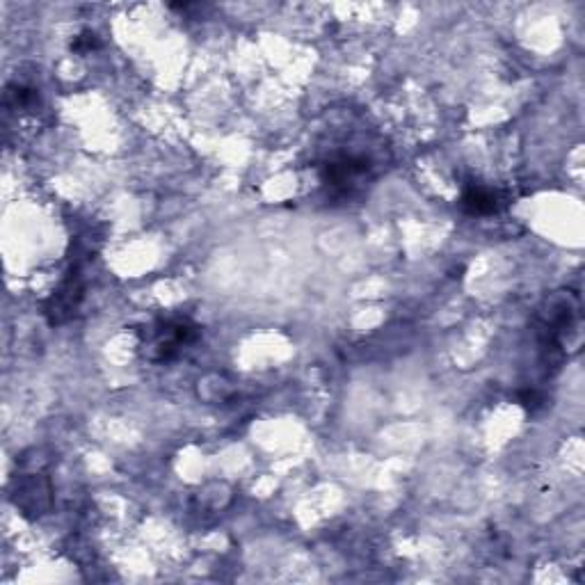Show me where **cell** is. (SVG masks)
<instances>
[{"mask_svg": "<svg viewBox=\"0 0 585 585\" xmlns=\"http://www.w3.org/2000/svg\"><path fill=\"white\" fill-rule=\"evenodd\" d=\"M375 179V163L364 151L339 149L320 165V181L330 190V197L350 202L362 195L366 183Z\"/></svg>", "mask_w": 585, "mask_h": 585, "instance_id": "1", "label": "cell"}, {"mask_svg": "<svg viewBox=\"0 0 585 585\" xmlns=\"http://www.w3.org/2000/svg\"><path fill=\"white\" fill-rule=\"evenodd\" d=\"M199 334H202V330L190 318L158 320L154 334H151V346H154L151 348L154 350L151 359H156V362H170V359L179 357L183 348L195 343Z\"/></svg>", "mask_w": 585, "mask_h": 585, "instance_id": "2", "label": "cell"}, {"mask_svg": "<svg viewBox=\"0 0 585 585\" xmlns=\"http://www.w3.org/2000/svg\"><path fill=\"white\" fill-rule=\"evenodd\" d=\"M85 298V279L80 261H74V266L69 268L67 275L55 288L51 298L44 302V316L51 325H62L67 320L74 318V314L80 307V302Z\"/></svg>", "mask_w": 585, "mask_h": 585, "instance_id": "3", "label": "cell"}, {"mask_svg": "<svg viewBox=\"0 0 585 585\" xmlns=\"http://www.w3.org/2000/svg\"><path fill=\"white\" fill-rule=\"evenodd\" d=\"M506 206H508L506 192L487 188L483 186V183H469V186H464L462 197H460V208L467 215H471V218H483V215L501 213Z\"/></svg>", "mask_w": 585, "mask_h": 585, "instance_id": "4", "label": "cell"}, {"mask_svg": "<svg viewBox=\"0 0 585 585\" xmlns=\"http://www.w3.org/2000/svg\"><path fill=\"white\" fill-rule=\"evenodd\" d=\"M16 508L23 510V515L39 517L51 508V485L44 476H32L30 480L16 483V494H12Z\"/></svg>", "mask_w": 585, "mask_h": 585, "instance_id": "5", "label": "cell"}, {"mask_svg": "<svg viewBox=\"0 0 585 585\" xmlns=\"http://www.w3.org/2000/svg\"><path fill=\"white\" fill-rule=\"evenodd\" d=\"M517 398H519V405L526 407V412H531V414L544 410V405H547V398H544V394L538 389L519 391Z\"/></svg>", "mask_w": 585, "mask_h": 585, "instance_id": "6", "label": "cell"}, {"mask_svg": "<svg viewBox=\"0 0 585 585\" xmlns=\"http://www.w3.org/2000/svg\"><path fill=\"white\" fill-rule=\"evenodd\" d=\"M96 48H101V39L96 37V32L92 30H83L74 42H71V51L76 53H90L96 51Z\"/></svg>", "mask_w": 585, "mask_h": 585, "instance_id": "7", "label": "cell"}]
</instances>
